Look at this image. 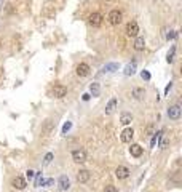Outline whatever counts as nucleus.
I'll return each mask as SVG.
<instances>
[{
	"label": "nucleus",
	"instance_id": "obj_1",
	"mask_svg": "<svg viewBox=\"0 0 182 192\" xmlns=\"http://www.w3.org/2000/svg\"><path fill=\"white\" fill-rule=\"evenodd\" d=\"M57 13V10H56V3L53 2V0H48V2L43 5L42 8V16L46 18V19H53Z\"/></svg>",
	"mask_w": 182,
	"mask_h": 192
},
{
	"label": "nucleus",
	"instance_id": "obj_2",
	"mask_svg": "<svg viewBox=\"0 0 182 192\" xmlns=\"http://www.w3.org/2000/svg\"><path fill=\"white\" fill-rule=\"evenodd\" d=\"M54 131V120L53 119H46L43 123H42V128H40V134L43 138H48L51 136Z\"/></svg>",
	"mask_w": 182,
	"mask_h": 192
},
{
	"label": "nucleus",
	"instance_id": "obj_3",
	"mask_svg": "<svg viewBox=\"0 0 182 192\" xmlns=\"http://www.w3.org/2000/svg\"><path fill=\"white\" fill-rule=\"evenodd\" d=\"M72 160L75 163H85L88 160V154L85 149H74L72 151Z\"/></svg>",
	"mask_w": 182,
	"mask_h": 192
},
{
	"label": "nucleus",
	"instance_id": "obj_4",
	"mask_svg": "<svg viewBox=\"0 0 182 192\" xmlns=\"http://www.w3.org/2000/svg\"><path fill=\"white\" fill-rule=\"evenodd\" d=\"M107 19H109V23L112 26H118L121 23V19H123V15L120 10H110L109 15H107Z\"/></svg>",
	"mask_w": 182,
	"mask_h": 192
},
{
	"label": "nucleus",
	"instance_id": "obj_5",
	"mask_svg": "<svg viewBox=\"0 0 182 192\" xmlns=\"http://www.w3.org/2000/svg\"><path fill=\"white\" fill-rule=\"evenodd\" d=\"M91 72V67L88 63H80V64H77L75 67V74L78 75V77H88Z\"/></svg>",
	"mask_w": 182,
	"mask_h": 192
},
{
	"label": "nucleus",
	"instance_id": "obj_6",
	"mask_svg": "<svg viewBox=\"0 0 182 192\" xmlns=\"http://www.w3.org/2000/svg\"><path fill=\"white\" fill-rule=\"evenodd\" d=\"M69 189H70V179H69V176H67V175H61L59 179H57V190L64 192V190H69Z\"/></svg>",
	"mask_w": 182,
	"mask_h": 192
},
{
	"label": "nucleus",
	"instance_id": "obj_7",
	"mask_svg": "<svg viewBox=\"0 0 182 192\" xmlns=\"http://www.w3.org/2000/svg\"><path fill=\"white\" fill-rule=\"evenodd\" d=\"M125 32H126L128 37H134V38H136L138 34H139V26H138V23H136V21H129V23L126 24Z\"/></svg>",
	"mask_w": 182,
	"mask_h": 192
},
{
	"label": "nucleus",
	"instance_id": "obj_8",
	"mask_svg": "<svg viewBox=\"0 0 182 192\" xmlns=\"http://www.w3.org/2000/svg\"><path fill=\"white\" fill-rule=\"evenodd\" d=\"M102 21H104V18H102V15L98 13V11H94V13H91V15L88 16V23H90V26H93V27H99V26L102 24Z\"/></svg>",
	"mask_w": 182,
	"mask_h": 192
},
{
	"label": "nucleus",
	"instance_id": "obj_9",
	"mask_svg": "<svg viewBox=\"0 0 182 192\" xmlns=\"http://www.w3.org/2000/svg\"><path fill=\"white\" fill-rule=\"evenodd\" d=\"M11 187L16 189V190H24L27 187V182L23 176H16V178L11 179Z\"/></svg>",
	"mask_w": 182,
	"mask_h": 192
},
{
	"label": "nucleus",
	"instance_id": "obj_10",
	"mask_svg": "<svg viewBox=\"0 0 182 192\" xmlns=\"http://www.w3.org/2000/svg\"><path fill=\"white\" fill-rule=\"evenodd\" d=\"M166 114H168V117H169L171 120H179V119H180V106H179V104L171 106V107H168Z\"/></svg>",
	"mask_w": 182,
	"mask_h": 192
},
{
	"label": "nucleus",
	"instance_id": "obj_11",
	"mask_svg": "<svg viewBox=\"0 0 182 192\" xmlns=\"http://www.w3.org/2000/svg\"><path fill=\"white\" fill-rule=\"evenodd\" d=\"M51 94H53V98H56V99H62L64 96L67 94V88L64 85H54Z\"/></svg>",
	"mask_w": 182,
	"mask_h": 192
},
{
	"label": "nucleus",
	"instance_id": "obj_12",
	"mask_svg": "<svg viewBox=\"0 0 182 192\" xmlns=\"http://www.w3.org/2000/svg\"><path fill=\"white\" fill-rule=\"evenodd\" d=\"M146 94H147V91H146V88H142V86H134V88L131 90V96L136 101H142L144 98H146Z\"/></svg>",
	"mask_w": 182,
	"mask_h": 192
},
{
	"label": "nucleus",
	"instance_id": "obj_13",
	"mask_svg": "<svg viewBox=\"0 0 182 192\" xmlns=\"http://www.w3.org/2000/svg\"><path fill=\"white\" fill-rule=\"evenodd\" d=\"M91 175H90V171L88 170H78L77 171V181L80 182V184H86V182L90 181Z\"/></svg>",
	"mask_w": 182,
	"mask_h": 192
},
{
	"label": "nucleus",
	"instance_id": "obj_14",
	"mask_svg": "<svg viewBox=\"0 0 182 192\" xmlns=\"http://www.w3.org/2000/svg\"><path fill=\"white\" fill-rule=\"evenodd\" d=\"M117 106H118V101H117V98H110V99H109V103L105 104V109H104L105 115H110V114H113V112H115V109H117Z\"/></svg>",
	"mask_w": 182,
	"mask_h": 192
},
{
	"label": "nucleus",
	"instance_id": "obj_15",
	"mask_svg": "<svg viewBox=\"0 0 182 192\" xmlns=\"http://www.w3.org/2000/svg\"><path fill=\"white\" fill-rule=\"evenodd\" d=\"M133 136H134L133 128H125L121 131V134H120V139H121V142H131Z\"/></svg>",
	"mask_w": 182,
	"mask_h": 192
},
{
	"label": "nucleus",
	"instance_id": "obj_16",
	"mask_svg": "<svg viewBox=\"0 0 182 192\" xmlns=\"http://www.w3.org/2000/svg\"><path fill=\"white\" fill-rule=\"evenodd\" d=\"M115 176H117L118 179H126L129 176V170L126 167L120 165V167H117V170H115Z\"/></svg>",
	"mask_w": 182,
	"mask_h": 192
},
{
	"label": "nucleus",
	"instance_id": "obj_17",
	"mask_svg": "<svg viewBox=\"0 0 182 192\" xmlns=\"http://www.w3.org/2000/svg\"><path fill=\"white\" fill-rule=\"evenodd\" d=\"M133 46H134V50H136V51H142L144 48H146V38L138 35L136 38H134V43H133Z\"/></svg>",
	"mask_w": 182,
	"mask_h": 192
},
{
	"label": "nucleus",
	"instance_id": "obj_18",
	"mask_svg": "<svg viewBox=\"0 0 182 192\" xmlns=\"http://www.w3.org/2000/svg\"><path fill=\"white\" fill-rule=\"evenodd\" d=\"M142 146L141 144H131V147H129V154H131V157H141L142 155Z\"/></svg>",
	"mask_w": 182,
	"mask_h": 192
},
{
	"label": "nucleus",
	"instance_id": "obj_19",
	"mask_svg": "<svg viewBox=\"0 0 182 192\" xmlns=\"http://www.w3.org/2000/svg\"><path fill=\"white\" fill-rule=\"evenodd\" d=\"M115 71H118V64L117 63H109L101 69L102 74H110V72H115Z\"/></svg>",
	"mask_w": 182,
	"mask_h": 192
},
{
	"label": "nucleus",
	"instance_id": "obj_20",
	"mask_svg": "<svg viewBox=\"0 0 182 192\" xmlns=\"http://www.w3.org/2000/svg\"><path fill=\"white\" fill-rule=\"evenodd\" d=\"M90 96H94V98H98L99 96V93H101V86H99V83L98 82H93L91 85H90Z\"/></svg>",
	"mask_w": 182,
	"mask_h": 192
},
{
	"label": "nucleus",
	"instance_id": "obj_21",
	"mask_svg": "<svg viewBox=\"0 0 182 192\" xmlns=\"http://www.w3.org/2000/svg\"><path fill=\"white\" fill-rule=\"evenodd\" d=\"M131 122H133V115H131L129 112H123V114L120 115V123L125 125V127H126V125H129Z\"/></svg>",
	"mask_w": 182,
	"mask_h": 192
},
{
	"label": "nucleus",
	"instance_id": "obj_22",
	"mask_svg": "<svg viewBox=\"0 0 182 192\" xmlns=\"http://www.w3.org/2000/svg\"><path fill=\"white\" fill-rule=\"evenodd\" d=\"M134 72H136V63H129V64L125 66V69H123L125 75H133Z\"/></svg>",
	"mask_w": 182,
	"mask_h": 192
},
{
	"label": "nucleus",
	"instance_id": "obj_23",
	"mask_svg": "<svg viewBox=\"0 0 182 192\" xmlns=\"http://www.w3.org/2000/svg\"><path fill=\"white\" fill-rule=\"evenodd\" d=\"M40 186H43L42 171H35V182H34V187H40Z\"/></svg>",
	"mask_w": 182,
	"mask_h": 192
},
{
	"label": "nucleus",
	"instance_id": "obj_24",
	"mask_svg": "<svg viewBox=\"0 0 182 192\" xmlns=\"http://www.w3.org/2000/svg\"><path fill=\"white\" fill-rule=\"evenodd\" d=\"M3 11H5V15H15L16 13V7L13 3H6L3 7Z\"/></svg>",
	"mask_w": 182,
	"mask_h": 192
},
{
	"label": "nucleus",
	"instance_id": "obj_25",
	"mask_svg": "<svg viewBox=\"0 0 182 192\" xmlns=\"http://www.w3.org/2000/svg\"><path fill=\"white\" fill-rule=\"evenodd\" d=\"M174 55H176V46L172 45V46H171V50H169L168 55H166V61H168L169 64H171L172 61H174Z\"/></svg>",
	"mask_w": 182,
	"mask_h": 192
},
{
	"label": "nucleus",
	"instance_id": "obj_26",
	"mask_svg": "<svg viewBox=\"0 0 182 192\" xmlns=\"http://www.w3.org/2000/svg\"><path fill=\"white\" fill-rule=\"evenodd\" d=\"M177 34H176V31H174V29H166V31H165V38H166V40L169 42V40H172V38H174Z\"/></svg>",
	"mask_w": 182,
	"mask_h": 192
},
{
	"label": "nucleus",
	"instance_id": "obj_27",
	"mask_svg": "<svg viewBox=\"0 0 182 192\" xmlns=\"http://www.w3.org/2000/svg\"><path fill=\"white\" fill-rule=\"evenodd\" d=\"M53 159H54V154H53V152H48L46 155L43 157V165H45V167H46V165H50Z\"/></svg>",
	"mask_w": 182,
	"mask_h": 192
},
{
	"label": "nucleus",
	"instance_id": "obj_28",
	"mask_svg": "<svg viewBox=\"0 0 182 192\" xmlns=\"http://www.w3.org/2000/svg\"><path fill=\"white\" fill-rule=\"evenodd\" d=\"M153 131H155V127H153V125H149V127L146 128V134H147V136H153V134H155Z\"/></svg>",
	"mask_w": 182,
	"mask_h": 192
},
{
	"label": "nucleus",
	"instance_id": "obj_29",
	"mask_svg": "<svg viewBox=\"0 0 182 192\" xmlns=\"http://www.w3.org/2000/svg\"><path fill=\"white\" fill-rule=\"evenodd\" d=\"M70 128H72V123H70V122H66V123L62 125V134H66Z\"/></svg>",
	"mask_w": 182,
	"mask_h": 192
},
{
	"label": "nucleus",
	"instance_id": "obj_30",
	"mask_svg": "<svg viewBox=\"0 0 182 192\" xmlns=\"http://www.w3.org/2000/svg\"><path fill=\"white\" fill-rule=\"evenodd\" d=\"M104 192H118V189L115 187V186H112V184H107L104 187Z\"/></svg>",
	"mask_w": 182,
	"mask_h": 192
},
{
	"label": "nucleus",
	"instance_id": "obj_31",
	"mask_svg": "<svg viewBox=\"0 0 182 192\" xmlns=\"http://www.w3.org/2000/svg\"><path fill=\"white\" fill-rule=\"evenodd\" d=\"M34 176H35V171H34V170H27V171H26V178H27L29 181H31Z\"/></svg>",
	"mask_w": 182,
	"mask_h": 192
},
{
	"label": "nucleus",
	"instance_id": "obj_32",
	"mask_svg": "<svg viewBox=\"0 0 182 192\" xmlns=\"http://www.w3.org/2000/svg\"><path fill=\"white\" fill-rule=\"evenodd\" d=\"M53 184H54V179H53V178L43 181V186H45V187H50V186H53Z\"/></svg>",
	"mask_w": 182,
	"mask_h": 192
},
{
	"label": "nucleus",
	"instance_id": "obj_33",
	"mask_svg": "<svg viewBox=\"0 0 182 192\" xmlns=\"http://www.w3.org/2000/svg\"><path fill=\"white\" fill-rule=\"evenodd\" d=\"M141 77H142V80H150V74L147 71H142L141 72Z\"/></svg>",
	"mask_w": 182,
	"mask_h": 192
},
{
	"label": "nucleus",
	"instance_id": "obj_34",
	"mask_svg": "<svg viewBox=\"0 0 182 192\" xmlns=\"http://www.w3.org/2000/svg\"><path fill=\"white\" fill-rule=\"evenodd\" d=\"M168 144H169V139H163V141L160 142V149H166Z\"/></svg>",
	"mask_w": 182,
	"mask_h": 192
},
{
	"label": "nucleus",
	"instance_id": "obj_35",
	"mask_svg": "<svg viewBox=\"0 0 182 192\" xmlns=\"http://www.w3.org/2000/svg\"><path fill=\"white\" fill-rule=\"evenodd\" d=\"M172 88V82H169L166 86H165V96H168V93H169V90Z\"/></svg>",
	"mask_w": 182,
	"mask_h": 192
},
{
	"label": "nucleus",
	"instance_id": "obj_36",
	"mask_svg": "<svg viewBox=\"0 0 182 192\" xmlns=\"http://www.w3.org/2000/svg\"><path fill=\"white\" fill-rule=\"evenodd\" d=\"M82 99H83V101H88V99H90V93H85Z\"/></svg>",
	"mask_w": 182,
	"mask_h": 192
},
{
	"label": "nucleus",
	"instance_id": "obj_37",
	"mask_svg": "<svg viewBox=\"0 0 182 192\" xmlns=\"http://www.w3.org/2000/svg\"><path fill=\"white\" fill-rule=\"evenodd\" d=\"M0 10H2V5H0Z\"/></svg>",
	"mask_w": 182,
	"mask_h": 192
},
{
	"label": "nucleus",
	"instance_id": "obj_38",
	"mask_svg": "<svg viewBox=\"0 0 182 192\" xmlns=\"http://www.w3.org/2000/svg\"><path fill=\"white\" fill-rule=\"evenodd\" d=\"M107 2H112V0H107Z\"/></svg>",
	"mask_w": 182,
	"mask_h": 192
}]
</instances>
